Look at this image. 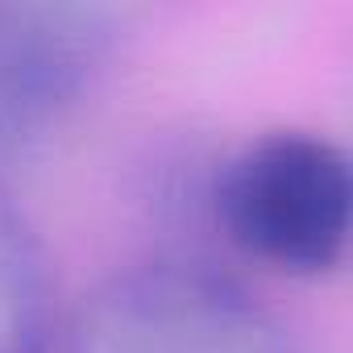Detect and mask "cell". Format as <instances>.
<instances>
[{
	"label": "cell",
	"mask_w": 353,
	"mask_h": 353,
	"mask_svg": "<svg viewBox=\"0 0 353 353\" xmlns=\"http://www.w3.org/2000/svg\"><path fill=\"white\" fill-rule=\"evenodd\" d=\"M212 216L245 258L283 274H328L349 245V158L320 133H262L216 170Z\"/></svg>",
	"instance_id": "1"
},
{
	"label": "cell",
	"mask_w": 353,
	"mask_h": 353,
	"mask_svg": "<svg viewBox=\"0 0 353 353\" xmlns=\"http://www.w3.org/2000/svg\"><path fill=\"white\" fill-rule=\"evenodd\" d=\"M54 353H299L287 324L241 283L196 262H145L92 287Z\"/></svg>",
	"instance_id": "2"
},
{
	"label": "cell",
	"mask_w": 353,
	"mask_h": 353,
	"mask_svg": "<svg viewBox=\"0 0 353 353\" xmlns=\"http://www.w3.org/2000/svg\"><path fill=\"white\" fill-rule=\"evenodd\" d=\"M112 46V9L0 0V166L26 158L75 112Z\"/></svg>",
	"instance_id": "3"
},
{
	"label": "cell",
	"mask_w": 353,
	"mask_h": 353,
	"mask_svg": "<svg viewBox=\"0 0 353 353\" xmlns=\"http://www.w3.org/2000/svg\"><path fill=\"white\" fill-rule=\"evenodd\" d=\"M54 299L34 233L0 208V353H50Z\"/></svg>",
	"instance_id": "4"
}]
</instances>
